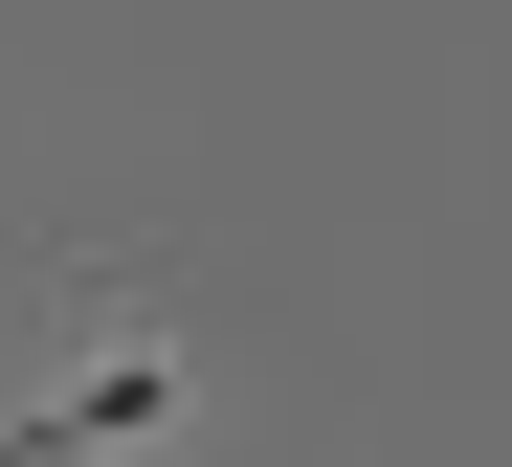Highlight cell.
I'll use <instances>...</instances> for the list:
<instances>
[{
	"mask_svg": "<svg viewBox=\"0 0 512 467\" xmlns=\"http://www.w3.org/2000/svg\"><path fill=\"white\" fill-rule=\"evenodd\" d=\"M134 423H179V379H156V356H112V379L23 401V423H0V467H90V445H134Z\"/></svg>",
	"mask_w": 512,
	"mask_h": 467,
	"instance_id": "6da1fadb",
	"label": "cell"
}]
</instances>
